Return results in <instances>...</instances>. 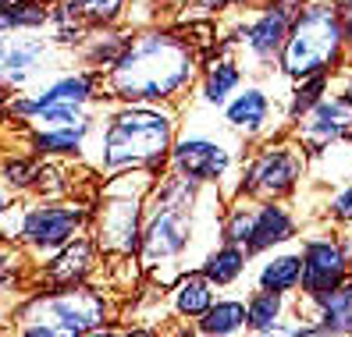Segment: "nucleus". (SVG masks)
I'll use <instances>...</instances> for the list:
<instances>
[{"label": "nucleus", "mask_w": 352, "mask_h": 337, "mask_svg": "<svg viewBox=\"0 0 352 337\" xmlns=\"http://www.w3.org/2000/svg\"><path fill=\"white\" fill-rule=\"evenodd\" d=\"M224 196L214 185H196L178 171H164L150 196L146 213H142V242L135 259L142 266V277L153 288L168 291L178 273L199 266L206 256V245H199L203 235L221 238V209Z\"/></svg>", "instance_id": "obj_1"}, {"label": "nucleus", "mask_w": 352, "mask_h": 337, "mask_svg": "<svg viewBox=\"0 0 352 337\" xmlns=\"http://www.w3.org/2000/svg\"><path fill=\"white\" fill-rule=\"evenodd\" d=\"M203 71V54L178 25H139L121 57L103 71V93L114 103H171L192 96Z\"/></svg>", "instance_id": "obj_2"}, {"label": "nucleus", "mask_w": 352, "mask_h": 337, "mask_svg": "<svg viewBox=\"0 0 352 337\" xmlns=\"http://www.w3.org/2000/svg\"><path fill=\"white\" fill-rule=\"evenodd\" d=\"M182 107L171 103H114L100 107V124L89 146V167L100 174L150 171L164 174L178 135Z\"/></svg>", "instance_id": "obj_3"}, {"label": "nucleus", "mask_w": 352, "mask_h": 337, "mask_svg": "<svg viewBox=\"0 0 352 337\" xmlns=\"http://www.w3.org/2000/svg\"><path fill=\"white\" fill-rule=\"evenodd\" d=\"M245 156H250V142L228 128L221 111H210L196 100L182 103L178 135L168 156L171 171L192 178L196 185H214L224 199H235Z\"/></svg>", "instance_id": "obj_4"}, {"label": "nucleus", "mask_w": 352, "mask_h": 337, "mask_svg": "<svg viewBox=\"0 0 352 337\" xmlns=\"http://www.w3.org/2000/svg\"><path fill=\"white\" fill-rule=\"evenodd\" d=\"M11 330L25 337H89V334H121L114 294L107 288L75 284V288H29L8 312Z\"/></svg>", "instance_id": "obj_5"}, {"label": "nucleus", "mask_w": 352, "mask_h": 337, "mask_svg": "<svg viewBox=\"0 0 352 337\" xmlns=\"http://www.w3.org/2000/svg\"><path fill=\"white\" fill-rule=\"evenodd\" d=\"M160 174L150 171H118L100 174L93 188V220L89 235L96 238L103 259H125L139 252L142 242V213H146V196Z\"/></svg>", "instance_id": "obj_6"}, {"label": "nucleus", "mask_w": 352, "mask_h": 337, "mask_svg": "<svg viewBox=\"0 0 352 337\" xmlns=\"http://www.w3.org/2000/svg\"><path fill=\"white\" fill-rule=\"evenodd\" d=\"M349 65V43L338 0H306L302 14L292 22L281 57L278 78L296 82L306 75H335Z\"/></svg>", "instance_id": "obj_7"}, {"label": "nucleus", "mask_w": 352, "mask_h": 337, "mask_svg": "<svg viewBox=\"0 0 352 337\" xmlns=\"http://www.w3.org/2000/svg\"><path fill=\"white\" fill-rule=\"evenodd\" d=\"M302 8L306 0H256V4L242 11L221 14V25H224L221 50L235 54L253 78L278 71L281 47L288 32H292V22L302 14Z\"/></svg>", "instance_id": "obj_8"}, {"label": "nucleus", "mask_w": 352, "mask_h": 337, "mask_svg": "<svg viewBox=\"0 0 352 337\" xmlns=\"http://www.w3.org/2000/svg\"><path fill=\"white\" fill-rule=\"evenodd\" d=\"M93 220V199L89 196H65V199H39V196H22L14 202L4 238L18 242L29 259L39 263L60 245L78 238L89 231Z\"/></svg>", "instance_id": "obj_9"}, {"label": "nucleus", "mask_w": 352, "mask_h": 337, "mask_svg": "<svg viewBox=\"0 0 352 337\" xmlns=\"http://www.w3.org/2000/svg\"><path fill=\"white\" fill-rule=\"evenodd\" d=\"M309 156L302 150V142L292 132L271 135L256 146H250V156L242 167V185L239 196H250L256 202L263 199H296L299 188L309 178Z\"/></svg>", "instance_id": "obj_10"}, {"label": "nucleus", "mask_w": 352, "mask_h": 337, "mask_svg": "<svg viewBox=\"0 0 352 337\" xmlns=\"http://www.w3.org/2000/svg\"><path fill=\"white\" fill-rule=\"evenodd\" d=\"M68 65L75 54L57 47L47 29L0 32V93H29Z\"/></svg>", "instance_id": "obj_11"}, {"label": "nucleus", "mask_w": 352, "mask_h": 337, "mask_svg": "<svg viewBox=\"0 0 352 337\" xmlns=\"http://www.w3.org/2000/svg\"><path fill=\"white\" fill-rule=\"evenodd\" d=\"M221 117L224 124L232 128L239 139H245L250 146L271 139V135H281L288 132V114H285V93H271L263 78H245V86L232 96L221 107Z\"/></svg>", "instance_id": "obj_12"}, {"label": "nucleus", "mask_w": 352, "mask_h": 337, "mask_svg": "<svg viewBox=\"0 0 352 337\" xmlns=\"http://www.w3.org/2000/svg\"><path fill=\"white\" fill-rule=\"evenodd\" d=\"M299 252H302V281L296 291L299 299H320L324 291L349 281V238L342 227L324 220L320 231L299 235Z\"/></svg>", "instance_id": "obj_13"}, {"label": "nucleus", "mask_w": 352, "mask_h": 337, "mask_svg": "<svg viewBox=\"0 0 352 337\" xmlns=\"http://www.w3.org/2000/svg\"><path fill=\"white\" fill-rule=\"evenodd\" d=\"M103 263V252L89 231H82L78 238L68 245H60L50 252L47 259L32 263V288H75V284H89L93 273Z\"/></svg>", "instance_id": "obj_14"}, {"label": "nucleus", "mask_w": 352, "mask_h": 337, "mask_svg": "<svg viewBox=\"0 0 352 337\" xmlns=\"http://www.w3.org/2000/svg\"><path fill=\"white\" fill-rule=\"evenodd\" d=\"M299 142H302V150L314 156L320 150H327V146H338V142H349L352 139V103L331 89L320 103L309 114H302L292 128Z\"/></svg>", "instance_id": "obj_15"}, {"label": "nucleus", "mask_w": 352, "mask_h": 337, "mask_svg": "<svg viewBox=\"0 0 352 337\" xmlns=\"http://www.w3.org/2000/svg\"><path fill=\"white\" fill-rule=\"evenodd\" d=\"M302 235V217L296 213L292 199H263L256 209V224H253V235H250V248L253 256H263L271 248L281 245H296Z\"/></svg>", "instance_id": "obj_16"}, {"label": "nucleus", "mask_w": 352, "mask_h": 337, "mask_svg": "<svg viewBox=\"0 0 352 337\" xmlns=\"http://www.w3.org/2000/svg\"><path fill=\"white\" fill-rule=\"evenodd\" d=\"M245 78H250V71L242 68V60L228 50H217L210 57H203V71H199V82H196L189 100L203 103V107H210V111H221L224 103L245 86Z\"/></svg>", "instance_id": "obj_17"}, {"label": "nucleus", "mask_w": 352, "mask_h": 337, "mask_svg": "<svg viewBox=\"0 0 352 337\" xmlns=\"http://www.w3.org/2000/svg\"><path fill=\"white\" fill-rule=\"evenodd\" d=\"M96 124H78V128H25V132H18V139H25V150H32L36 156L89 163V146L96 135Z\"/></svg>", "instance_id": "obj_18"}, {"label": "nucleus", "mask_w": 352, "mask_h": 337, "mask_svg": "<svg viewBox=\"0 0 352 337\" xmlns=\"http://www.w3.org/2000/svg\"><path fill=\"white\" fill-rule=\"evenodd\" d=\"M260 266L253 270V288H267V291H281V294H296L299 281H302V252L299 242L296 245H281L271 248L263 256H253Z\"/></svg>", "instance_id": "obj_19"}, {"label": "nucleus", "mask_w": 352, "mask_h": 337, "mask_svg": "<svg viewBox=\"0 0 352 337\" xmlns=\"http://www.w3.org/2000/svg\"><path fill=\"white\" fill-rule=\"evenodd\" d=\"M245 309H250L245 334H256V337L285 334L288 330V320H292V309H296V294L253 288L250 294H245Z\"/></svg>", "instance_id": "obj_20"}, {"label": "nucleus", "mask_w": 352, "mask_h": 337, "mask_svg": "<svg viewBox=\"0 0 352 337\" xmlns=\"http://www.w3.org/2000/svg\"><path fill=\"white\" fill-rule=\"evenodd\" d=\"M168 294V309H171V316L175 320H185V323H196L199 316L214 305V299H217V288L210 284V277L199 270V266H192V270H185V273H178V281L164 291Z\"/></svg>", "instance_id": "obj_21"}, {"label": "nucleus", "mask_w": 352, "mask_h": 337, "mask_svg": "<svg viewBox=\"0 0 352 337\" xmlns=\"http://www.w3.org/2000/svg\"><path fill=\"white\" fill-rule=\"evenodd\" d=\"M253 252L239 245V242H217L206 248V256L199 259V270L210 277V284L217 291H228V288H235L242 284V277H250V270H253Z\"/></svg>", "instance_id": "obj_22"}, {"label": "nucleus", "mask_w": 352, "mask_h": 337, "mask_svg": "<svg viewBox=\"0 0 352 337\" xmlns=\"http://www.w3.org/2000/svg\"><path fill=\"white\" fill-rule=\"evenodd\" d=\"M135 25H107V29H89V36L82 39V47L75 50V60L86 65L93 71H107L114 60L121 57V50L129 47Z\"/></svg>", "instance_id": "obj_23"}, {"label": "nucleus", "mask_w": 352, "mask_h": 337, "mask_svg": "<svg viewBox=\"0 0 352 337\" xmlns=\"http://www.w3.org/2000/svg\"><path fill=\"white\" fill-rule=\"evenodd\" d=\"M245 320H250L245 294H217L214 305L192 323V334H199V337H235V334H245Z\"/></svg>", "instance_id": "obj_24"}, {"label": "nucleus", "mask_w": 352, "mask_h": 337, "mask_svg": "<svg viewBox=\"0 0 352 337\" xmlns=\"http://www.w3.org/2000/svg\"><path fill=\"white\" fill-rule=\"evenodd\" d=\"M29 288H32V259H29V252L18 242L0 235V299H4V294H14L18 299V294L29 291Z\"/></svg>", "instance_id": "obj_25"}, {"label": "nucleus", "mask_w": 352, "mask_h": 337, "mask_svg": "<svg viewBox=\"0 0 352 337\" xmlns=\"http://www.w3.org/2000/svg\"><path fill=\"white\" fill-rule=\"evenodd\" d=\"M331 89H335V75H306V78L288 82V86H285V114H288V124H296L302 114H309Z\"/></svg>", "instance_id": "obj_26"}, {"label": "nucleus", "mask_w": 352, "mask_h": 337, "mask_svg": "<svg viewBox=\"0 0 352 337\" xmlns=\"http://www.w3.org/2000/svg\"><path fill=\"white\" fill-rule=\"evenodd\" d=\"M256 209L260 202L250 196H235L228 199L221 209V238L224 242H239V245H250L253 235V224H256Z\"/></svg>", "instance_id": "obj_27"}, {"label": "nucleus", "mask_w": 352, "mask_h": 337, "mask_svg": "<svg viewBox=\"0 0 352 337\" xmlns=\"http://www.w3.org/2000/svg\"><path fill=\"white\" fill-rule=\"evenodd\" d=\"M47 32L54 36L57 47H65L68 54H75L82 47V39L89 36V25L82 22V14L72 8V0H54V14H50Z\"/></svg>", "instance_id": "obj_28"}, {"label": "nucleus", "mask_w": 352, "mask_h": 337, "mask_svg": "<svg viewBox=\"0 0 352 337\" xmlns=\"http://www.w3.org/2000/svg\"><path fill=\"white\" fill-rule=\"evenodd\" d=\"M54 14V0H18L0 11V32H29L47 29Z\"/></svg>", "instance_id": "obj_29"}, {"label": "nucleus", "mask_w": 352, "mask_h": 337, "mask_svg": "<svg viewBox=\"0 0 352 337\" xmlns=\"http://www.w3.org/2000/svg\"><path fill=\"white\" fill-rule=\"evenodd\" d=\"M36 167H39V156L32 150L25 153H4L0 156V181H4L14 196H29L32 192V181H36Z\"/></svg>", "instance_id": "obj_30"}, {"label": "nucleus", "mask_w": 352, "mask_h": 337, "mask_svg": "<svg viewBox=\"0 0 352 337\" xmlns=\"http://www.w3.org/2000/svg\"><path fill=\"white\" fill-rule=\"evenodd\" d=\"M72 8L82 14L89 29H107V25H129V0H72Z\"/></svg>", "instance_id": "obj_31"}, {"label": "nucleus", "mask_w": 352, "mask_h": 337, "mask_svg": "<svg viewBox=\"0 0 352 337\" xmlns=\"http://www.w3.org/2000/svg\"><path fill=\"white\" fill-rule=\"evenodd\" d=\"M320 206H324L320 209V220L335 224V227H352V178L342 181Z\"/></svg>", "instance_id": "obj_32"}, {"label": "nucleus", "mask_w": 352, "mask_h": 337, "mask_svg": "<svg viewBox=\"0 0 352 337\" xmlns=\"http://www.w3.org/2000/svg\"><path fill=\"white\" fill-rule=\"evenodd\" d=\"M189 4L196 8V11H203V14H232V11H242V8H250V4H256V0H189Z\"/></svg>", "instance_id": "obj_33"}, {"label": "nucleus", "mask_w": 352, "mask_h": 337, "mask_svg": "<svg viewBox=\"0 0 352 337\" xmlns=\"http://www.w3.org/2000/svg\"><path fill=\"white\" fill-rule=\"evenodd\" d=\"M14 192H11V188L4 185V181H0V235H4V227H8V217H11V209H14Z\"/></svg>", "instance_id": "obj_34"}, {"label": "nucleus", "mask_w": 352, "mask_h": 337, "mask_svg": "<svg viewBox=\"0 0 352 337\" xmlns=\"http://www.w3.org/2000/svg\"><path fill=\"white\" fill-rule=\"evenodd\" d=\"M335 93H342L349 103H352V57L342 71H335Z\"/></svg>", "instance_id": "obj_35"}, {"label": "nucleus", "mask_w": 352, "mask_h": 337, "mask_svg": "<svg viewBox=\"0 0 352 337\" xmlns=\"http://www.w3.org/2000/svg\"><path fill=\"white\" fill-rule=\"evenodd\" d=\"M342 11V25H345V43H349V57H352V0H338Z\"/></svg>", "instance_id": "obj_36"}, {"label": "nucleus", "mask_w": 352, "mask_h": 337, "mask_svg": "<svg viewBox=\"0 0 352 337\" xmlns=\"http://www.w3.org/2000/svg\"><path fill=\"white\" fill-rule=\"evenodd\" d=\"M345 231V238H349V277H352V231L349 227H342Z\"/></svg>", "instance_id": "obj_37"}, {"label": "nucleus", "mask_w": 352, "mask_h": 337, "mask_svg": "<svg viewBox=\"0 0 352 337\" xmlns=\"http://www.w3.org/2000/svg\"><path fill=\"white\" fill-rule=\"evenodd\" d=\"M4 96L8 93H0V124H4Z\"/></svg>", "instance_id": "obj_38"}, {"label": "nucleus", "mask_w": 352, "mask_h": 337, "mask_svg": "<svg viewBox=\"0 0 352 337\" xmlns=\"http://www.w3.org/2000/svg\"><path fill=\"white\" fill-rule=\"evenodd\" d=\"M11 4H18V0H0V11H4V8H11Z\"/></svg>", "instance_id": "obj_39"}]
</instances>
